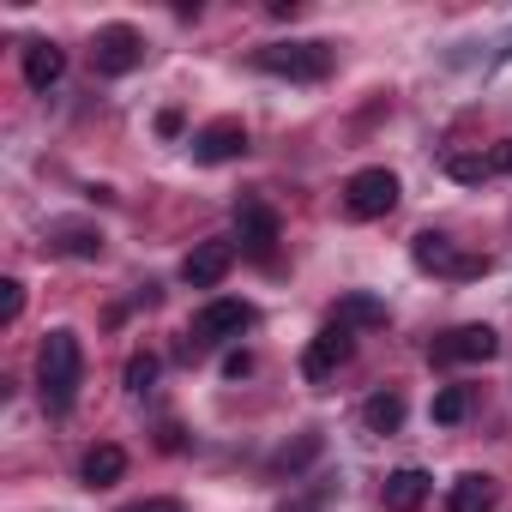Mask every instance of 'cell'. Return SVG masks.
<instances>
[{"label": "cell", "instance_id": "obj_24", "mask_svg": "<svg viewBox=\"0 0 512 512\" xmlns=\"http://www.w3.org/2000/svg\"><path fill=\"white\" fill-rule=\"evenodd\" d=\"M223 374H229V380H247V374H253V356H247V350H229V356H223Z\"/></svg>", "mask_w": 512, "mask_h": 512}, {"label": "cell", "instance_id": "obj_19", "mask_svg": "<svg viewBox=\"0 0 512 512\" xmlns=\"http://www.w3.org/2000/svg\"><path fill=\"white\" fill-rule=\"evenodd\" d=\"M428 416H434L440 428H458V422L470 416V386H440L434 404H428Z\"/></svg>", "mask_w": 512, "mask_h": 512}, {"label": "cell", "instance_id": "obj_27", "mask_svg": "<svg viewBox=\"0 0 512 512\" xmlns=\"http://www.w3.org/2000/svg\"><path fill=\"white\" fill-rule=\"evenodd\" d=\"M326 506V488H314V494H302V500H284L278 512H320Z\"/></svg>", "mask_w": 512, "mask_h": 512}, {"label": "cell", "instance_id": "obj_9", "mask_svg": "<svg viewBox=\"0 0 512 512\" xmlns=\"http://www.w3.org/2000/svg\"><path fill=\"white\" fill-rule=\"evenodd\" d=\"M187 145H193V163H235V157H247V127L235 115H223V121H205Z\"/></svg>", "mask_w": 512, "mask_h": 512}, {"label": "cell", "instance_id": "obj_25", "mask_svg": "<svg viewBox=\"0 0 512 512\" xmlns=\"http://www.w3.org/2000/svg\"><path fill=\"white\" fill-rule=\"evenodd\" d=\"M121 512H181V500H169V494H151V500H133V506H121Z\"/></svg>", "mask_w": 512, "mask_h": 512}, {"label": "cell", "instance_id": "obj_5", "mask_svg": "<svg viewBox=\"0 0 512 512\" xmlns=\"http://www.w3.org/2000/svg\"><path fill=\"white\" fill-rule=\"evenodd\" d=\"M398 205V175L392 169H356L350 181H344V211L356 217V223H374V217H386Z\"/></svg>", "mask_w": 512, "mask_h": 512}, {"label": "cell", "instance_id": "obj_6", "mask_svg": "<svg viewBox=\"0 0 512 512\" xmlns=\"http://www.w3.org/2000/svg\"><path fill=\"white\" fill-rule=\"evenodd\" d=\"M500 356V332L494 326H452L446 338L428 344L434 368H464V362H494Z\"/></svg>", "mask_w": 512, "mask_h": 512}, {"label": "cell", "instance_id": "obj_16", "mask_svg": "<svg viewBox=\"0 0 512 512\" xmlns=\"http://www.w3.org/2000/svg\"><path fill=\"white\" fill-rule=\"evenodd\" d=\"M127 476V452L115 446V440H103V446H91L85 458H79V482L85 488H115Z\"/></svg>", "mask_w": 512, "mask_h": 512}, {"label": "cell", "instance_id": "obj_2", "mask_svg": "<svg viewBox=\"0 0 512 512\" xmlns=\"http://www.w3.org/2000/svg\"><path fill=\"white\" fill-rule=\"evenodd\" d=\"M253 67L272 73V79H290V85H320V79H332L338 49L320 43V37H308V43H266V49H253Z\"/></svg>", "mask_w": 512, "mask_h": 512}, {"label": "cell", "instance_id": "obj_14", "mask_svg": "<svg viewBox=\"0 0 512 512\" xmlns=\"http://www.w3.org/2000/svg\"><path fill=\"white\" fill-rule=\"evenodd\" d=\"M61 73H67V49H55L49 37H31L25 43V85L49 91V85H61Z\"/></svg>", "mask_w": 512, "mask_h": 512}, {"label": "cell", "instance_id": "obj_15", "mask_svg": "<svg viewBox=\"0 0 512 512\" xmlns=\"http://www.w3.org/2000/svg\"><path fill=\"white\" fill-rule=\"evenodd\" d=\"M332 326H344V332H374V326H386V302L368 296V290H350V296H338Z\"/></svg>", "mask_w": 512, "mask_h": 512}, {"label": "cell", "instance_id": "obj_13", "mask_svg": "<svg viewBox=\"0 0 512 512\" xmlns=\"http://www.w3.org/2000/svg\"><path fill=\"white\" fill-rule=\"evenodd\" d=\"M428 488H434V476H428V470H416V464H404V470H392V476H386L380 500H386V512H422Z\"/></svg>", "mask_w": 512, "mask_h": 512}, {"label": "cell", "instance_id": "obj_20", "mask_svg": "<svg viewBox=\"0 0 512 512\" xmlns=\"http://www.w3.org/2000/svg\"><path fill=\"white\" fill-rule=\"evenodd\" d=\"M320 446H326V440H320V434H302V440H296V446H284V452H278V458H272V470H278V476H296V470H308V464H314V458H320Z\"/></svg>", "mask_w": 512, "mask_h": 512}, {"label": "cell", "instance_id": "obj_8", "mask_svg": "<svg viewBox=\"0 0 512 512\" xmlns=\"http://www.w3.org/2000/svg\"><path fill=\"white\" fill-rule=\"evenodd\" d=\"M235 235H241V247L253 253V260H272L284 223H278V211H272L266 199H241V205H235Z\"/></svg>", "mask_w": 512, "mask_h": 512}, {"label": "cell", "instance_id": "obj_1", "mask_svg": "<svg viewBox=\"0 0 512 512\" xmlns=\"http://www.w3.org/2000/svg\"><path fill=\"white\" fill-rule=\"evenodd\" d=\"M79 386H85V344L73 326H55L37 350V392H43V410L49 416H67L79 404Z\"/></svg>", "mask_w": 512, "mask_h": 512}, {"label": "cell", "instance_id": "obj_21", "mask_svg": "<svg viewBox=\"0 0 512 512\" xmlns=\"http://www.w3.org/2000/svg\"><path fill=\"white\" fill-rule=\"evenodd\" d=\"M157 374H163V362H157L151 350H133V356H127V392H139V398H145V392L157 386Z\"/></svg>", "mask_w": 512, "mask_h": 512}, {"label": "cell", "instance_id": "obj_11", "mask_svg": "<svg viewBox=\"0 0 512 512\" xmlns=\"http://www.w3.org/2000/svg\"><path fill=\"white\" fill-rule=\"evenodd\" d=\"M229 266H235V241H199L187 260H181V284H193V290H217V284L229 278Z\"/></svg>", "mask_w": 512, "mask_h": 512}, {"label": "cell", "instance_id": "obj_17", "mask_svg": "<svg viewBox=\"0 0 512 512\" xmlns=\"http://www.w3.org/2000/svg\"><path fill=\"white\" fill-rule=\"evenodd\" d=\"M494 500H500L494 476H482V470H464V476L452 482V494H446V512H494Z\"/></svg>", "mask_w": 512, "mask_h": 512}, {"label": "cell", "instance_id": "obj_4", "mask_svg": "<svg viewBox=\"0 0 512 512\" xmlns=\"http://www.w3.org/2000/svg\"><path fill=\"white\" fill-rule=\"evenodd\" d=\"M253 326V308L241 302V296H211L199 314H193V326H187V344H181V356H199L205 344H229V338H241Z\"/></svg>", "mask_w": 512, "mask_h": 512}, {"label": "cell", "instance_id": "obj_28", "mask_svg": "<svg viewBox=\"0 0 512 512\" xmlns=\"http://www.w3.org/2000/svg\"><path fill=\"white\" fill-rule=\"evenodd\" d=\"M157 133H163V139H181V109H163V115H157Z\"/></svg>", "mask_w": 512, "mask_h": 512}, {"label": "cell", "instance_id": "obj_10", "mask_svg": "<svg viewBox=\"0 0 512 512\" xmlns=\"http://www.w3.org/2000/svg\"><path fill=\"white\" fill-rule=\"evenodd\" d=\"M350 356H356V332L326 326V332H314V338H308V350H302V374H308V380H332Z\"/></svg>", "mask_w": 512, "mask_h": 512}, {"label": "cell", "instance_id": "obj_26", "mask_svg": "<svg viewBox=\"0 0 512 512\" xmlns=\"http://www.w3.org/2000/svg\"><path fill=\"white\" fill-rule=\"evenodd\" d=\"M488 169H494V175H512V139H500V145L488 151Z\"/></svg>", "mask_w": 512, "mask_h": 512}, {"label": "cell", "instance_id": "obj_3", "mask_svg": "<svg viewBox=\"0 0 512 512\" xmlns=\"http://www.w3.org/2000/svg\"><path fill=\"white\" fill-rule=\"evenodd\" d=\"M410 260H416L422 272H434V278H452V284L488 278V253H458V241L440 235V229H422V235L410 241Z\"/></svg>", "mask_w": 512, "mask_h": 512}, {"label": "cell", "instance_id": "obj_12", "mask_svg": "<svg viewBox=\"0 0 512 512\" xmlns=\"http://www.w3.org/2000/svg\"><path fill=\"white\" fill-rule=\"evenodd\" d=\"M49 247L67 253V260H97V253H103V229L85 223V217H61V223H49Z\"/></svg>", "mask_w": 512, "mask_h": 512}, {"label": "cell", "instance_id": "obj_7", "mask_svg": "<svg viewBox=\"0 0 512 512\" xmlns=\"http://www.w3.org/2000/svg\"><path fill=\"white\" fill-rule=\"evenodd\" d=\"M139 61H145V37H139L133 25H103V31H97V43H91V67H97L103 79H127Z\"/></svg>", "mask_w": 512, "mask_h": 512}, {"label": "cell", "instance_id": "obj_23", "mask_svg": "<svg viewBox=\"0 0 512 512\" xmlns=\"http://www.w3.org/2000/svg\"><path fill=\"white\" fill-rule=\"evenodd\" d=\"M19 314H25V284H19V278H0V320L13 326Z\"/></svg>", "mask_w": 512, "mask_h": 512}, {"label": "cell", "instance_id": "obj_22", "mask_svg": "<svg viewBox=\"0 0 512 512\" xmlns=\"http://www.w3.org/2000/svg\"><path fill=\"white\" fill-rule=\"evenodd\" d=\"M446 175H452V181H464V187H476V181H488L494 169H488V157H470V151H458V157H446Z\"/></svg>", "mask_w": 512, "mask_h": 512}, {"label": "cell", "instance_id": "obj_18", "mask_svg": "<svg viewBox=\"0 0 512 512\" xmlns=\"http://www.w3.org/2000/svg\"><path fill=\"white\" fill-rule=\"evenodd\" d=\"M362 422H368V434H398L404 428V392H374L362 404Z\"/></svg>", "mask_w": 512, "mask_h": 512}]
</instances>
